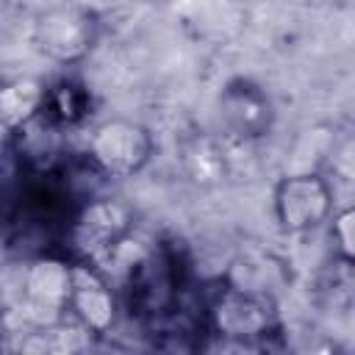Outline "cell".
<instances>
[{"instance_id":"obj_1","label":"cell","mask_w":355,"mask_h":355,"mask_svg":"<svg viewBox=\"0 0 355 355\" xmlns=\"http://www.w3.org/2000/svg\"><path fill=\"white\" fill-rule=\"evenodd\" d=\"M33 39L44 55L53 61H78L89 53L94 42V22L89 11L75 6L50 8L36 19Z\"/></svg>"},{"instance_id":"obj_2","label":"cell","mask_w":355,"mask_h":355,"mask_svg":"<svg viewBox=\"0 0 355 355\" xmlns=\"http://www.w3.org/2000/svg\"><path fill=\"white\" fill-rule=\"evenodd\" d=\"M150 153H153L150 133L133 122H125V119L103 122L92 139L94 161L111 175L139 172L147 164Z\"/></svg>"},{"instance_id":"obj_3","label":"cell","mask_w":355,"mask_h":355,"mask_svg":"<svg viewBox=\"0 0 355 355\" xmlns=\"http://www.w3.org/2000/svg\"><path fill=\"white\" fill-rule=\"evenodd\" d=\"M275 208L286 230H311L330 214V189L311 172L283 178L275 194Z\"/></svg>"},{"instance_id":"obj_4","label":"cell","mask_w":355,"mask_h":355,"mask_svg":"<svg viewBox=\"0 0 355 355\" xmlns=\"http://www.w3.org/2000/svg\"><path fill=\"white\" fill-rule=\"evenodd\" d=\"M72 294V269L61 261H36L25 272V311L36 324H53Z\"/></svg>"},{"instance_id":"obj_5","label":"cell","mask_w":355,"mask_h":355,"mask_svg":"<svg viewBox=\"0 0 355 355\" xmlns=\"http://www.w3.org/2000/svg\"><path fill=\"white\" fill-rule=\"evenodd\" d=\"M222 119L225 125L244 139L261 136L272 125V105L266 94L250 80H233L222 92Z\"/></svg>"},{"instance_id":"obj_6","label":"cell","mask_w":355,"mask_h":355,"mask_svg":"<svg viewBox=\"0 0 355 355\" xmlns=\"http://www.w3.org/2000/svg\"><path fill=\"white\" fill-rule=\"evenodd\" d=\"M216 324L227 336H255L269 324V302L261 291H230L216 308Z\"/></svg>"},{"instance_id":"obj_7","label":"cell","mask_w":355,"mask_h":355,"mask_svg":"<svg viewBox=\"0 0 355 355\" xmlns=\"http://www.w3.org/2000/svg\"><path fill=\"white\" fill-rule=\"evenodd\" d=\"M128 227V214L122 205L105 200V202H94L83 211L80 225H78V236L86 247H92L94 252H103L105 247H111Z\"/></svg>"},{"instance_id":"obj_8","label":"cell","mask_w":355,"mask_h":355,"mask_svg":"<svg viewBox=\"0 0 355 355\" xmlns=\"http://www.w3.org/2000/svg\"><path fill=\"white\" fill-rule=\"evenodd\" d=\"M69 300L75 302L78 313L92 330H105L114 319V300L108 288L86 269H72V294Z\"/></svg>"},{"instance_id":"obj_9","label":"cell","mask_w":355,"mask_h":355,"mask_svg":"<svg viewBox=\"0 0 355 355\" xmlns=\"http://www.w3.org/2000/svg\"><path fill=\"white\" fill-rule=\"evenodd\" d=\"M44 103V89L36 80H14L0 89V125H25Z\"/></svg>"},{"instance_id":"obj_10","label":"cell","mask_w":355,"mask_h":355,"mask_svg":"<svg viewBox=\"0 0 355 355\" xmlns=\"http://www.w3.org/2000/svg\"><path fill=\"white\" fill-rule=\"evenodd\" d=\"M189 172L194 180L200 183H216L222 175H225V155L222 150L214 144V141H197L191 150H189Z\"/></svg>"},{"instance_id":"obj_11","label":"cell","mask_w":355,"mask_h":355,"mask_svg":"<svg viewBox=\"0 0 355 355\" xmlns=\"http://www.w3.org/2000/svg\"><path fill=\"white\" fill-rule=\"evenodd\" d=\"M352 219H355V214L352 211H344V214H338L336 216V233H338V241H341V252L349 258L352 255Z\"/></svg>"},{"instance_id":"obj_12","label":"cell","mask_w":355,"mask_h":355,"mask_svg":"<svg viewBox=\"0 0 355 355\" xmlns=\"http://www.w3.org/2000/svg\"><path fill=\"white\" fill-rule=\"evenodd\" d=\"M69 3L80 11H89V14H97V11H105L108 6H114V0H69Z\"/></svg>"}]
</instances>
